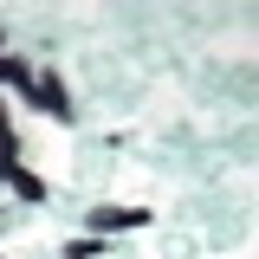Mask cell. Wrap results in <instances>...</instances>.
Masks as SVG:
<instances>
[{"instance_id": "6da1fadb", "label": "cell", "mask_w": 259, "mask_h": 259, "mask_svg": "<svg viewBox=\"0 0 259 259\" xmlns=\"http://www.w3.org/2000/svg\"><path fill=\"white\" fill-rule=\"evenodd\" d=\"M39 104H46L59 123H78V104H71V91H65V78H59V71H46V84H39Z\"/></svg>"}, {"instance_id": "7a4b0ae2", "label": "cell", "mask_w": 259, "mask_h": 259, "mask_svg": "<svg viewBox=\"0 0 259 259\" xmlns=\"http://www.w3.org/2000/svg\"><path fill=\"white\" fill-rule=\"evenodd\" d=\"M91 227H110V233H117V227H149V214H143V207H97Z\"/></svg>"}, {"instance_id": "3957f363", "label": "cell", "mask_w": 259, "mask_h": 259, "mask_svg": "<svg viewBox=\"0 0 259 259\" xmlns=\"http://www.w3.org/2000/svg\"><path fill=\"white\" fill-rule=\"evenodd\" d=\"M7 188L20 194V201H46V182H39V175H32V168H20V162H13V168H7Z\"/></svg>"}, {"instance_id": "277c9868", "label": "cell", "mask_w": 259, "mask_h": 259, "mask_svg": "<svg viewBox=\"0 0 259 259\" xmlns=\"http://www.w3.org/2000/svg\"><path fill=\"white\" fill-rule=\"evenodd\" d=\"M13 162H20V130H13V117H7V110H0V175H7Z\"/></svg>"}]
</instances>
